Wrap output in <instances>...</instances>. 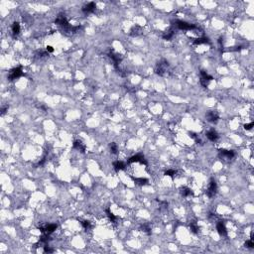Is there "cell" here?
I'll use <instances>...</instances> for the list:
<instances>
[{
	"label": "cell",
	"instance_id": "12",
	"mask_svg": "<svg viewBox=\"0 0 254 254\" xmlns=\"http://www.w3.org/2000/svg\"><path fill=\"white\" fill-rule=\"evenodd\" d=\"M216 230H217L218 234L221 236H226L227 235V229L225 227V224L222 221H218L216 224Z\"/></svg>",
	"mask_w": 254,
	"mask_h": 254
},
{
	"label": "cell",
	"instance_id": "30",
	"mask_svg": "<svg viewBox=\"0 0 254 254\" xmlns=\"http://www.w3.org/2000/svg\"><path fill=\"white\" fill-rule=\"evenodd\" d=\"M253 126H254V123H253V122H251V123L245 124V125H244V129H245V130H251V129L253 128Z\"/></svg>",
	"mask_w": 254,
	"mask_h": 254
},
{
	"label": "cell",
	"instance_id": "21",
	"mask_svg": "<svg viewBox=\"0 0 254 254\" xmlns=\"http://www.w3.org/2000/svg\"><path fill=\"white\" fill-rule=\"evenodd\" d=\"M190 229L191 231L193 233H195V234H197V232H199V225H197V223L195 221H191L190 223Z\"/></svg>",
	"mask_w": 254,
	"mask_h": 254
},
{
	"label": "cell",
	"instance_id": "13",
	"mask_svg": "<svg viewBox=\"0 0 254 254\" xmlns=\"http://www.w3.org/2000/svg\"><path fill=\"white\" fill-rule=\"evenodd\" d=\"M205 135H207V139H209V140H211V141H212V142H215V141H217L218 140V137H219V136H218V134H217V132H216L214 129H211V130L207 131V132L205 133Z\"/></svg>",
	"mask_w": 254,
	"mask_h": 254
},
{
	"label": "cell",
	"instance_id": "10",
	"mask_svg": "<svg viewBox=\"0 0 254 254\" xmlns=\"http://www.w3.org/2000/svg\"><path fill=\"white\" fill-rule=\"evenodd\" d=\"M55 23L58 25H61V26L64 27V28H68V27L70 26V24H68V20H66V16H64V14H59L57 19L55 20Z\"/></svg>",
	"mask_w": 254,
	"mask_h": 254
},
{
	"label": "cell",
	"instance_id": "3",
	"mask_svg": "<svg viewBox=\"0 0 254 254\" xmlns=\"http://www.w3.org/2000/svg\"><path fill=\"white\" fill-rule=\"evenodd\" d=\"M22 76H24V72H22L21 66H19V68H12V70L9 72V74H8V80H17V78H21Z\"/></svg>",
	"mask_w": 254,
	"mask_h": 254
},
{
	"label": "cell",
	"instance_id": "7",
	"mask_svg": "<svg viewBox=\"0 0 254 254\" xmlns=\"http://www.w3.org/2000/svg\"><path fill=\"white\" fill-rule=\"evenodd\" d=\"M57 227H58L57 224L51 223V224H48V225H46V226H41V227H39V229H40V231L42 233L51 234V233H53L56 229H57Z\"/></svg>",
	"mask_w": 254,
	"mask_h": 254
},
{
	"label": "cell",
	"instance_id": "19",
	"mask_svg": "<svg viewBox=\"0 0 254 254\" xmlns=\"http://www.w3.org/2000/svg\"><path fill=\"white\" fill-rule=\"evenodd\" d=\"M132 180L134 181L135 184L140 185V186H144L148 183V180L145 178H134V177H132Z\"/></svg>",
	"mask_w": 254,
	"mask_h": 254
},
{
	"label": "cell",
	"instance_id": "29",
	"mask_svg": "<svg viewBox=\"0 0 254 254\" xmlns=\"http://www.w3.org/2000/svg\"><path fill=\"white\" fill-rule=\"evenodd\" d=\"M44 252L45 253H53L54 252V249L51 248L48 244L44 245Z\"/></svg>",
	"mask_w": 254,
	"mask_h": 254
},
{
	"label": "cell",
	"instance_id": "20",
	"mask_svg": "<svg viewBox=\"0 0 254 254\" xmlns=\"http://www.w3.org/2000/svg\"><path fill=\"white\" fill-rule=\"evenodd\" d=\"M20 24L18 22H14L13 25H12V32H13L14 35H18L20 33Z\"/></svg>",
	"mask_w": 254,
	"mask_h": 254
},
{
	"label": "cell",
	"instance_id": "22",
	"mask_svg": "<svg viewBox=\"0 0 254 254\" xmlns=\"http://www.w3.org/2000/svg\"><path fill=\"white\" fill-rule=\"evenodd\" d=\"M173 36H174V31L169 30V31H167V32H165V34H163V39L164 40L170 41L171 39L173 38Z\"/></svg>",
	"mask_w": 254,
	"mask_h": 254
},
{
	"label": "cell",
	"instance_id": "6",
	"mask_svg": "<svg viewBox=\"0 0 254 254\" xmlns=\"http://www.w3.org/2000/svg\"><path fill=\"white\" fill-rule=\"evenodd\" d=\"M128 163H140L144 166L148 165L146 159H145L144 156H143L142 154H137V155H134V156H132V157H130L128 160Z\"/></svg>",
	"mask_w": 254,
	"mask_h": 254
},
{
	"label": "cell",
	"instance_id": "1",
	"mask_svg": "<svg viewBox=\"0 0 254 254\" xmlns=\"http://www.w3.org/2000/svg\"><path fill=\"white\" fill-rule=\"evenodd\" d=\"M216 193H217V184H216V182L213 179H211L209 184V187H207V191H205V193H207V195L209 197H212L216 195Z\"/></svg>",
	"mask_w": 254,
	"mask_h": 254
},
{
	"label": "cell",
	"instance_id": "25",
	"mask_svg": "<svg viewBox=\"0 0 254 254\" xmlns=\"http://www.w3.org/2000/svg\"><path fill=\"white\" fill-rule=\"evenodd\" d=\"M141 229H142L143 232L146 233V234H148V235L151 234V227H150L148 224H143V225L141 226Z\"/></svg>",
	"mask_w": 254,
	"mask_h": 254
},
{
	"label": "cell",
	"instance_id": "27",
	"mask_svg": "<svg viewBox=\"0 0 254 254\" xmlns=\"http://www.w3.org/2000/svg\"><path fill=\"white\" fill-rule=\"evenodd\" d=\"M176 171L175 170H173V169H170V170H167V171H165V173H164V174L166 175V176H169V177H174L175 175H176Z\"/></svg>",
	"mask_w": 254,
	"mask_h": 254
},
{
	"label": "cell",
	"instance_id": "9",
	"mask_svg": "<svg viewBox=\"0 0 254 254\" xmlns=\"http://www.w3.org/2000/svg\"><path fill=\"white\" fill-rule=\"evenodd\" d=\"M108 56H109V58H111L112 61H113L114 63V66H115V68H117L118 66V64L120 63V62L122 61V57L121 55H119V54L115 53L114 51H110L109 54H108Z\"/></svg>",
	"mask_w": 254,
	"mask_h": 254
},
{
	"label": "cell",
	"instance_id": "11",
	"mask_svg": "<svg viewBox=\"0 0 254 254\" xmlns=\"http://www.w3.org/2000/svg\"><path fill=\"white\" fill-rule=\"evenodd\" d=\"M95 8H96V5H95L94 2H90V3L84 5L82 10L84 14H90L95 11Z\"/></svg>",
	"mask_w": 254,
	"mask_h": 254
},
{
	"label": "cell",
	"instance_id": "28",
	"mask_svg": "<svg viewBox=\"0 0 254 254\" xmlns=\"http://www.w3.org/2000/svg\"><path fill=\"white\" fill-rule=\"evenodd\" d=\"M245 247H247V248H253L254 247V243H253V240L252 239H249V240H246V242L244 243Z\"/></svg>",
	"mask_w": 254,
	"mask_h": 254
},
{
	"label": "cell",
	"instance_id": "26",
	"mask_svg": "<svg viewBox=\"0 0 254 254\" xmlns=\"http://www.w3.org/2000/svg\"><path fill=\"white\" fill-rule=\"evenodd\" d=\"M82 225L84 226V229H89V228H91V223L90 221H88V220H82Z\"/></svg>",
	"mask_w": 254,
	"mask_h": 254
},
{
	"label": "cell",
	"instance_id": "5",
	"mask_svg": "<svg viewBox=\"0 0 254 254\" xmlns=\"http://www.w3.org/2000/svg\"><path fill=\"white\" fill-rule=\"evenodd\" d=\"M176 26L178 27L180 30H186V31H191V30H195V29H197V26H195V25L190 24V23L185 22V21H181V20L176 21Z\"/></svg>",
	"mask_w": 254,
	"mask_h": 254
},
{
	"label": "cell",
	"instance_id": "2",
	"mask_svg": "<svg viewBox=\"0 0 254 254\" xmlns=\"http://www.w3.org/2000/svg\"><path fill=\"white\" fill-rule=\"evenodd\" d=\"M169 66V63H168V61H166V60H162V61H160L159 63L157 64V66H156V74H159V76H164L166 72V70H167V68Z\"/></svg>",
	"mask_w": 254,
	"mask_h": 254
},
{
	"label": "cell",
	"instance_id": "31",
	"mask_svg": "<svg viewBox=\"0 0 254 254\" xmlns=\"http://www.w3.org/2000/svg\"><path fill=\"white\" fill-rule=\"evenodd\" d=\"M46 50H47L48 53H53L54 52V48L52 47V46H47V47H46Z\"/></svg>",
	"mask_w": 254,
	"mask_h": 254
},
{
	"label": "cell",
	"instance_id": "24",
	"mask_svg": "<svg viewBox=\"0 0 254 254\" xmlns=\"http://www.w3.org/2000/svg\"><path fill=\"white\" fill-rule=\"evenodd\" d=\"M105 211H106V213H107L108 218H109V219L111 220V222H115V221H116V216L114 215V214L112 213L111 211H110V209H107Z\"/></svg>",
	"mask_w": 254,
	"mask_h": 254
},
{
	"label": "cell",
	"instance_id": "8",
	"mask_svg": "<svg viewBox=\"0 0 254 254\" xmlns=\"http://www.w3.org/2000/svg\"><path fill=\"white\" fill-rule=\"evenodd\" d=\"M205 117H207V121L211 122V123H216L219 119V115L216 111H209L205 114Z\"/></svg>",
	"mask_w": 254,
	"mask_h": 254
},
{
	"label": "cell",
	"instance_id": "17",
	"mask_svg": "<svg viewBox=\"0 0 254 254\" xmlns=\"http://www.w3.org/2000/svg\"><path fill=\"white\" fill-rule=\"evenodd\" d=\"M209 40L207 37H199V38H197L193 40V44L195 45H201V44H209Z\"/></svg>",
	"mask_w": 254,
	"mask_h": 254
},
{
	"label": "cell",
	"instance_id": "4",
	"mask_svg": "<svg viewBox=\"0 0 254 254\" xmlns=\"http://www.w3.org/2000/svg\"><path fill=\"white\" fill-rule=\"evenodd\" d=\"M199 74H201L199 82H201V84L203 85V87H207V85H209V82L213 80V78H212L211 76H209V74L203 70H201V72H199Z\"/></svg>",
	"mask_w": 254,
	"mask_h": 254
},
{
	"label": "cell",
	"instance_id": "33",
	"mask_svg": "<svg viewBox=\"0 0 254 254\" xmlns=\"http://www.w3.org/2000/svg\"><path fill=\"white\" fill-rule=\"evenodd\" d=\"M6 110H8V106H5V107H3L1 109V114H2V115H4V114H5Z\"/></svg>",
	"mask_w": 254,
	"mask_h": 254
},
{
	"label": "cell",
	"instance_id": "23",
	"mask_svg": "<svg viewBox=\"0 0 254 254\" xmlns=\"http://www.w3.org/2000/svg\"><path fill=\"white\" fill-rule=\"evenodd\" d=\"M109 148H110V152H111L112 154H117L118 147H117V144H116L115 142H112V143H110V145H109Z\"/></svg>",
	"mask_w": 254,
	"mask_h": 254
},
{
	"label": "cell",
	"instance_id": "14",
	"mask_svg": "<svg viewBox=\"0 0 254 254\" xmlns=\"http://www.w3.org/2000/svg\"><path fill=\"white\" fill-rule=\"evenodd\" d=\"M72 146H74V149L78 150V151H80L82 153H84L85 152V149H86V147H85V145L84 144V143L82 142L80 140H76L74 142V144H72Z\"/></svg>",
	"mask_w": 254,
	"mask_h": 254
},
{
	"label": "cell",
	"instance_id": "15",
	"mask_svg": "<svg viewBox=\"0 0 254 254\" xmlns=\"http://www.w3.org/2000/svg\"><path fill=\"white\" fill-rule=\"evenodd\" d=\"M219 153L222 157H225L227 159H232L235 156L234 151H232V150H219Z\"/></svg>",
	"mask_w": 254,
	"mask_h": 254
},
{
	"label": "cell",
	"instance_id": "16",
	"mask_svg": "<svg viewBox=\"0 0 254 254\" xmlns=\"http://www.w3.org/2000/svg\"><path fill=\"white\" fill-rule=\"evenodd\" d=\"M125 167H126L125 163H123L122 161H116L113 163V168L116 172H119V171H121V170H124Z\"/></svg>",
	"mask_w": 254,
	"mask_h": 254
},
{
	"label": "cell",
	"instance_id": "18",
	"mask_svg": "<svg viewBox=\"0 0 254 254\" xmlns=\"http://www.w3.org/2000/svg\"><path fill=\"white\" fill-rule=\"evenodd\" d=\"M180 193H181V195H182L183 197H185L193 195V191H191V189H189V188H187V187H183V188H181L180 189Z\"/></svg>",
	"mask_w": 254,
	"mask_h": 254
},
{
	"label": "cell",
	"instance_id": "32",
	"mask_svg": "<svg viewBox=\"0 0 254 254\" xmlns=\"http://www.w3.org/2000/svg\"><path fill=\"white\" fill-rule=\"evenodd\" d=\"M218 43H219L220 47L223 48V47H222V46H223V38H222V37H220V38L218 39Z\"/></svg>",
	"mask_w": 254,
	"mask_h": 254
}]
</instances>
